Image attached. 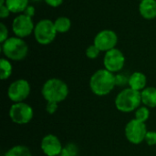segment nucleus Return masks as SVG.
Segmentation results:
<instances>
[{"label":"nucleus","instance_id":"aec40b11","mask_svg":"<svg viewBox=\"0 0 156 156\" xmlns=\"http://www.w3.org/2000/svg\"><path fill=\"white\" fill-rule=\"evenodd\" d=\"M150 118V108L143 105L140 106L135 112H134V119H136L139 122H146Z\"/></svg>","mask_w":156,"mask_h":156},{"label":"nucleus","instance_id":"a211bd4d","mask_svg":"<svg viewBox=\"0 0 156 156\" xmlns=\"http://www.w3.org/2000/svg\"><path fill=\"white\" fill-rule=\"evenodd\" d=\"M13 72V66L9 59L2 58L0 59V78L2 80H5L10 78Z\"/></svg>","mask_w":156,"mask_h":156},{"label":"nucleus","instance_id":"20e7f679","mask_svg":"<svg viewBox=\"0 0 156 156\" xmlns=\"http://www.w3.org/2000/svg\"><path fill=\"white\" fill-rule=\"evenodd\" d=\"M2 52L7 59L20 61L27 56L28 46L23 38L11 37L2 43Z\"/></svg>","mask_w":156,"mask_h":156},{"label":"nucleus","instance_id":"393cba45","mask_svg":"<svg viewBox=\"0 0 156 156\" xmlns=\"http://www.w3.org/2000/svg\"><path fill=\"white\" fill-rule=\"evenodd\" d=\"M58 109V103L53 102V101H47L46 104V112L48 114H54Z\"/></svg>","mask_w":156,"mask_h":156},{"label":"nucleus","instance_id":"1a4fd4ad","mask_svg":"<svg viewBox=\"0 0 156 156\" xmlns=\"http://www.w3.org/2000/svg\"><path fill=\"white\" fill-rule=\"evenodd\" d=\"M103 65L104 69L112 73L121 72L125 65L124 54L116 48L105 52L103 58Z\"/></svg>","mask_w":156,"mask_h":156},{"label":"nucleus","instance_id":"f257e3e1","mask_svg":"<svg viewBox=\"0 0 156 156\" xmlns=\"http://www.w3.org/2000/svg\"><path fill=\"white\" fill-rule=\"evenodd\" d=\"M115 87V74L106 69H98L90 79V89L94 95L99 97L110 94Z\"/></svg>","mask_w":156,"mask_h":156},{"label":"nucleus","instance_id":"4be33fe9","mask_svg":"<svg viewBox=\"0 0 156 156\" xmlns=\"http://www.w3.org/2000/svg\"><path fill=\"white\" fill-rule=\"evenodd\" d=\"M101 52V51L99 49V48L96 47L94 44H92V45L89 46V47L86 48L85 55H86V57H87L88 58H90V59H95V58H97L100 56Z\"/></svg>","mask_w":156,"mask_h":156},{"label":"nucleus","instance_id":"0eeeda50","mask_svg":"<svg viewBox=\"0 0 156 156\" xmlns=\"http://www.w3.org/2000/svg\"><path fill=\"white\" fill-rule=\"evenodd\" d=\"M147 132L146 124L137 121L136 119L129 121L124 128V134L127 141L134 145L141 144L144 142Z\"/></svg>","mask_w":156,"mask_h":156},{"label":"nucleus","instance_id":"b1692460","mask_svg":"<svg viewBox=\"0 0 156 156\" xmlns=\"http://www.w3.org/2000/svg\"><path fill=\"white\" fill-rule=\"evenodd\" d=\"M144 142L149 146H156V132L155 131H148L145 136Z\"/></svg>","mask_w":156,"mask_h":156},{"label":"nucleus","instance_id":"f8f14e48","mask_svg":"<svg viewBox=\"0 0 156 156\" xmlns=\"http://www.w3.org/2000/svg\"><path fill=\"white\" fill-rule=\"evenodd\" d=\"M40 149L46 156H58L61 155L63 145L57 135L48 133L42 138Z\"/></svg>","mask_w":156,"mask_h":156},{"label":"nucleus","instance_id":"5701e85b","mask_svg":"<svg viewBox=\"0 0 156 156\" xmlns=\"http://www.w3.org/2000/svg\"><path fill=\"white\" fill-rule=\"evenodd\" d=\"M129 77L124 73H117L115 75V82H116V86H120V87H123L125 85H128L129 82Z\"/></svg>","mask_w":156,"mask_h":156},{"label":"nucleus","instance_id":"7ed1b4c3","mask_svg":"<svg viewBox=\"0 0 156 156\" xmlns=\"http://www.w3.org/2000/svg\"><path fill=\"white\" fill-rule=\"evenodd\" d=\"M142 104L141 92L131 88H125L121 90L114 100L116 109L124 113L135 112Z\"/></svg>","mask_w":156,"mask_h":156},{"label":"nucleus","instance_id":"473e14b6","mask_svg":"<svg viewBox=\"0 0 156 156\" xmlns=\"http://www.w3.org/2000/svg\"><path fill=\"white\" fill-rule=\"evenodd\" d=\"M155 147H156V146H155Z\"/></svg>","mask_w":156,"mask_h":156},{"label":"nucleus","instance_id":"412c9836","mask_svg":"<svg viewBox=\"0 0 156 156\" xmlns=\"http://www.w3.org/2000/svg\"><path fill=\"white\" fill-rule=\"evenodd\" d=\"M79 154H80V149L76 144L69 143L63 146L62 153H61L62 156H79Z\"/></svg>","mask_w":156,"mask_h":156},{"label":"nucleus","instance_id":"cd10ccee","mask_svg":"<svg viewBox=\"0 0 156 156\" xmlns=\"http://www.w3.org/2000/svg\"><path fill=\"white\" fill-rule=\"evenodd\" d=\"M46 2L47 5H48L49 6H52V7H58L59 5H62L63 3V0H44Z\"/></svg>","mask_w":156,"mask_h":156},{"label":"nucleus","instance_id":"c756f323","mask_svg":"<svg viewBox=\"0 0 156 156\" xmlns=\"http://www.w3.org/2000/svg\"><path fill=\"white\" fill-rule=\"evenodd\" d=\"M32 1H35V2H39V1H41V0H32Z\"/></svg>","mask_w":156,"mask_h":156},{"label":"nucleus","instance_id":"2f4dec72","mask_svg":"<svg viewBox=\"0 0 156 156\" xmlns=\"http://www.w3.org/2000/svg\"><path fill=\"white\" fill-rule=\"evenodd\" d=\"M58 156H62V155H58Z\"/></svg>","mask_w":156,"mask_h":156},{"label":"nucleus","instance_id":"6e6552de","mask_svg":"<svg viewBox=\"0 0 156 156\" xmlns=\"http://www.w3.org/2000/svg\"><path fill=\"white\" fill-rule=\"evenodd\" d=\"M30 83L25 79H18L10 83L7 89V97L13 103L24 102L30 95Z\"/></svg>","mask_w":156,"mask_h":156},{"label":"nucleus","instance_id":"6ab92c4d","mask_svg":"<svg viewBox=\"0 0 156 156\" xmlns=\"http://www.w3.org/2000/svg\"><path fill=\"white\" fill-rule=\"evenodd\" d=\"M54 25L58 33H66L71 27V21L67 16H59L54 21Z\"/></svg>","mask_w":156,"mask_h":156},{"label":"nucleus","instance_id":"c85d7f7f","mask_svg":"<svg viewBox=\"0 0 156 156\" xmlns=\"http://www.w3.org/2000/svg\"><path fill=\"white\" fill-rule=\"evenodd\" d=\"M35 12H36L35 7H34L33 5H28V6L25 9V11H24L23 13H24L26 16H29V17H33L34 15H35Z\"/></svg>","mask_w":156,"mask_h":156},{"label":"nucleus","instance_id":"423d86ee","mask_svg":"<svg viewBox=\"0 0 156 156\" xmlns=\"http://www.w3.org/2000/svg\"><path fill=\"white\" fill-rule=\"evenodd\" d=\"M34 117L33 108L24 102L13 103L9 109V118L12 122L18 125H25L29 123Z\"/></svg>","mask_w":156,"mask_h":156},{"label":"nucleus","instance_id":"9d476101","mask_svg":"<svg viewBox=\"0 0 156 156\" xmlns=\"http://www.w3.org/2000/svg\"><path fill=\"white\" fill-rule=\"evenodd\" d=\"M34 28L35 25L32 21V17H29L25 14H20L13 19L12 31L16 37L21 38L27 37L34 32Z\"/></svg>","mask_w":156,"mask_h":156},{"label":"nucleus","instance_id":"ddd939ff","mask_svg":"<svg viewBox=\"0 0 156 156\" xmlns=\"http://www.w3.org/2000/svg\"><path fill=\"white\" fill-rule=\"evenodd\" d=\"M147 77L144 73L141 71H135L132 73L129 77V82H128V87L137 90V91H142L144 90L147 86Z\"/></svg>","mask_w":156,"mask_h":156},{"label":"nucleus","instance_id":"dca6fc26","mask_svg":"<svg viewBox=\"0 0 156 156\" xmlns=\"http://www.w3.org/2000/svg\"><path fill=\"white\" fill-rule=\"evenodd\" d=\"M29 0H5V5L11 13L18 14L25 11L29 5Z\"/></svg>","mask_w":156,"mask_h":156},{"label":"nucleus","instance_id":"a878e982","mask_svg":"<svg viewBox=\"0 0 156 156\" xmlns=\"http://www.w3.org/2000/svg\"><path fill=\"white\" fill-rule=\"evenodd\" d=\"M8 38V29L5 24H0V42L4 43Z\"/></svg>","mask_w":156,"mask_h":156},{"label":"nucleus","instance_id":"bb28decb","mask_svg":"<svg viewBox=\"0 0 156 156\" xmlns=\"http://www.w3.org/2000/svg\"><path fill=\"white\" fill-rule=\"evenodd\" d=\"M10 10L7 8V6L5 5H0V17L1 18H6L10 15Z\"/></svg>","mask_w":156,"mask_h":156},{"label":"nucleus","instance_id":"7c9ffc66","mask_svg":"<svg viewBox=\"0 0 156 156\" xmlns=\"http://www.w3.org/2000/svg\"><path fill=\"white\" fill-rule=\"evenodd\" d=\"M138 1H140V2H142V1H144V0H138Z\"/></svg>","mask_w":156,"mask_h":156},{"label":"nucleus","instance_id":"9b49d317","mask_svg":"<svg viewBox=\"0 0 156 156\" xmlns=\"http://www.w3.org/2000/svg\"><path fill=\"white\" fill-rule=\"evenodd\" d=\"M118 43L117 34L111 29H103L100 31L94 37L93 44L99 48L101 52H107L115 48Z\"/></svg>","mask_w":156,"mask_h":156},{"label":"nucleus","instance_id":"f03ea898","mask_svg":"<svg viewBox=\"0 0 156 156\" xmlns=\"http://www.w3.org/2000/svg\"><path fill=\"white\" fill-rule=\"evenodd\" d=\"M68 84L58 78H51L46 80L41 88V95L46 101L60 103L69 96Z\"/></svg>","mask_w":156,"mask_h":156},{"label":"nucleus","instance_id":"2eb2a0df","mask_svg":"<svg viewBox=\"0 0 156 156\" xmlns=\"http://www.w3.org/2000/svg\"><path fill=\"white\" fill-rule=\"evenodd\" d=\"M142 104L148 108H156V88L146 87L141 91Z\"/></svg>","mask_w":156,"mask_h":156},{"label":"nucleus","instance_id":"4468645a","mask_svg":"<svg viewBox=\"0 0 156 156\" xmlns=\"http://www.w3.org/2000/svg\"><path fill=\"white\" fill-rule=\"evenodd\" d=\"M139 12L145 19H154L156 17V0H144L140 2Z\"/></svg>","mask_w":156,"mask_h":156},{"label":"nucleus","instance_id":"39448f33","mask_svg":"<svg viewBox=\"0 0 156 156\" xmlns=\"http://www.w3.org/2000/svg\"><path fill=\"white\" fill-rule=\"evenodd\" d=\"M34 37L36 41L40 45H49L52 43L56 37L57 30L54 22L50 19L45 18L39 20L34 28Z\"/></svg>","mask_w":156,"mask_h":156},{"label":"nucleus","instance_id":"f3484780","mask_svg":"<svg viewBox=\"0 0 156 156\" xmlns=\"http://www.w3.org/2000/svg\"><path fill=\"white\" fill-rule=\"evenodd\" d=\"M4 156H32V153L27 146L17 144L9 148Z\"/></svg>","mask_w":156,"mask_h":156}]
</instances>
